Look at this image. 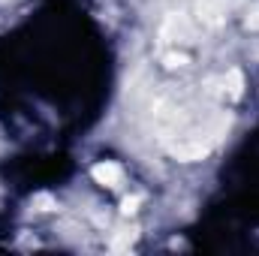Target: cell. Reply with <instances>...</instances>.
I'll return each mask as SVG.
<instances>
[{
    "label": "cell",
    "instance_id": "obj_1",
    "mask_svg": "<svg viewBox=\"0 0 259 256\" xmlns=\"http://www.w3.org/2000/svg\"><path fill=\"white\" fill-rule=\"evenodd\" d=\"M160 36L166 42H190L193 39V27H190V21L184 15H169L163 30H160Z\"/></svg>",
    "mask_w": 259,
    "mask_h": 256
},
{
    "label": "cell",
    "instance_id": "obj_2",
    "mask_svg": "<svg viewBox=\"0 0 259 256\" xmlns=\"http://www.w3.org/2000/svg\"><path fill=\"white\" fill-rule=\"evenodd\" d=\"M91 178L100 184V187H121L124 184V169L118 166V163H112V160H103V163H97L94 169H91Z\"/></svg>",
    "mask_w": 259,
    "mask_h": 256
},
{
    "label": "cell",
    "instance_id": "obj_3",
    "mask_svg": "<svg viewBox=\"0 0 259 256\" xmlns=\"http://www.w3.org/2000/svg\"><path fill=\"white\" fill-rule=\"evenodd\" d=\"M226 91H229V97H241V91H244V75H241V69H229V72H226Z\"/></svg>",
    "mask_w": 259,
    "mask_h": 256
},
{
    "label": "cell",
    "instance_id": "obj_4",
    "mask_svg": "<svg viewBox=\"0 0 259 256\" xmlns=\"http://www.w3.org/2000/svg\"><path fill=\"white\" fill-rule=\"evenodd\" d=\"M133 238H136L133 229H118V238L112 241V250H127L130 244H133Z\"/></svg>",
    "mask_w": 259,
    "mask_h": 256
},
{
    "label": "cell",
    "instance_id": "obj_5",
    "mask_svg": "<svg viewBox=\"0 0 259 256\" xmlns=\"http://www.w3.org/2000/svg\"><path fill=\"white\" fill-rule=\"evenodd\" d=\"M33 208H36V211H52V208H55V199H52L49 193H42V196L33 199Z\"/></svg>",
    "mask_w": 259,
    "mask_h": 256
},
{
    "label": "cell",
    "instance_id": "obj_6",
    "mask_svg": "<svg viewBox=\"0 0 259 256\" xmlns=\"http://www.w3.org/2000/svg\"><path fill=\"white\" fill-rule=\"evenodd\" d=\"M139 202H142L139 196H130V199H124V202H121V211H124V214H133V211L139 208Z\"/></svg>",
    "mask_w": 259,
    "mask_h": 256
},
{
    "label": "cell",
    "instance_id": "obj_7",
    "mask_svg": "<svg viewBox=\"0 0 259 256\" xmlns=\"http://www.w3.org/2000/svg\"><path fill=\"white\" fill-rule=\"evenodd\" d=\"M166 61H169V66H184V64H187V58H184V55H169Z\"/></svg>",
    "mask_w": 259,
    "mask_h": 256
},
{
    "label": "cell",
    "instance_id": "obj_8",
    "mask_svg": "<svg viewBox=\"0 0 259 256\" xmlns=\"http://www.w3.org/2000/svg\"><path fill=\"white\" fill-rule=\"evenodd\" d=\"M247 27H259V12L253 15V18H247Z\"/></svg>",
    "mask_w": 259,
    "mask_h": 256
}]
</instances>
